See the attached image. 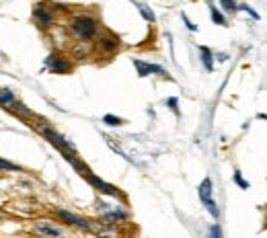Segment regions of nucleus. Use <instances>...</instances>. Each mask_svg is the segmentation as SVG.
<instances>
[{
	"label": "nucleus",
	"mask_w": 267,
	"mask_h": 238,
	"mask_svg": "<svg viewBox=\"0 0 267 238\" xmlns=\"http://www.w3.org/2000/svg\"><path fill=\"white\" fill-rule=\"evenodd\" d=\"M167 107H169L171 111H173V113H175V115H177V117L181 115V111H179V101H177V96H169V99H167Z\"/></svg>",
	"instance_id": "19"
},
{
	"label": "nucleus",
	"mask_w": 267,
	"mask_h": 238,
	"mask_svg": "<svg viewBox=\"0 0 267 238\" xmlns=\"http://www.w3.org/2000/svg\"><path fill=\"white\" fill-rule=\"evenodd\" d=\"M232 179H235V183L238 185L240 189H249V187H251V185H249V181H247V179H243V175H240V171H235V177H232Z\"/></svg>",
	"instance_id": "20"
},
{
	"label": "nucleus",
	"mask_w": 267,
	"mask_h": 238,
	"mask_svg": "<svg viewBox=\"0 0 267 238\" xmlns=\"http://www.w3.org/2000/svg\"><path fill=\"white\" fill-rule=\"evenodd\" d=\"M35 230L44 238H60V236H62V230H60L58 226L49 224V222H37L35 224Z\"/></svg>",
	"instance_id": "11"
},
{
	"label": "nucleus",
	"mask_w": 267,
	"mask_h": 238,
	"mask_svg": "<svg viewBox=\"0 0 267 238\" xmlns=\"http://www.w3.org/2000/svg\"><path fill=\"white\" fill-rule=\"evenodd\" d=\"M0 171H11V173H19L21 166L15 164L11 160H6V158H0Z\"/></svg>",
	"instance_id": "18"
},
{
	"label": "nucleus",
	"mask_w": 267,
	"mask_h": 238,
	"mask_svg": "<svg viewBox=\"0 0 267 238\" xmlns=\"http://www.w3.org/2000/svg\"><path fill=\"white\" fill-rule=\"evenodd\" d=\"M54 214H56L60 220H62V222H66L68 226L80 228V230H94V226H93L91 220L82 218V216H79V214H72V211H68V209H60V207H56V209H54Z\"/></svg>",
	"instance_id": "6"
},
{
	"label": "nucleus",
	"mask_w": 267,
	"mask_h": 238,
	"mask_svg": "<svg viewBox=\"0 0 267 238\" xmlns=\"http://www.w3.org/2000/svg\"><path fill=\"white\" fill-rule=\"evenodd\" d=\"M220 8H222L224 13L232 15V13L238 11V4H236V0H220Z\"/></svg>",
	"instance_id": "16"
},
{
	"label": "nucleus",
	"mask_w": 267,
	"mask_h": 238,
	"mask_svg": "<svg viewBox=\"0 0 267 238\" xmlns=\"http://www.w3.org/2000/svg\"><path fill=\"white\" fill-rule=\"evenodd\" d=\"M214 58H216L218 62H226V60H228V54H218V56H214Z\"/></svg>",
	"instance_id": "23"
},
{
	"label": "nucleus",
	"mask_w": 267,
	"mask_h": 238,
	"mask_svg": "<svg viewBox=\"0 0 267 238\" xmlns=\"http://www.w3.org/2000/svg\"><path fill=\"white\" fill-rule=\"evenodd\" d=\"M103 123H107V126H111V127H119V126H124V119L122 117H117V115H111V113H107L105 117H103Z\"/></svg>",
	"instance_id": "17"
},
{
	"label": "nucleus",
	"mask_w": 267,
	"mask_h": 238,
	"mask_svg": "<svg viewBox=\"0 0 267 238\" xmlns=\"http://www.w3.org/2000/svg\"><path fill=\"white\" fill-rule=\"evenodd\" d=\"M181 19H183V23H185V27H187L189 31H197V25H193L191 21H189V19H187V15H185V13H183V15H181Z\"/></svg>",
	"instance_id": "22"
},
{
	"label": "nucleus",
	"mask_w": 267,
	"mask_h": 238,
	"mask_svg": "<svg viewBox=\"0 0 267 238\" xmlns=\"http://www.w3.org/2000/svg\"><path fill=\"white\" fill-rule=\"evenodd\" d=\"M94 43H97V51H99V54H113V51H117L119 46H122L119 37H117V35H113V33H103Z\"/></svg>",
	"instance_id": "7"
},
{
	"label": "nucleus",
	"mask_w": 267,
	"mask_h": 238,
	"mask_svg": "<svg viewBox=\"0 0 267 238\" xmlns=\"http://www.w3.org/2000/svg\"><path fill=\"white\" fill-rule=\"evenodd\" d=\"M134 68H136V72H138V76H150V74H158V76H165V78H169V74H167V70L162 68V66H158V64H148V62H142V60H134Z\"/></svg>",
	"instance_id": "9"
},
{
	"label": "nucleus",
	"mask_w": 267,
	"mask_h": 238,
	"mask_svg": "<svg viewBox=\"0 0 267 238\" xmlns=\"http://www.w3.org/2000/svg\"><path fill=\"white\" fill-rule=\"evenodd\" d=\"M136 6H138V13H140L148 23H154V21H157V15H154V13L150 11V6H148V4H144V2H136Z\"/></svg>",
	"instance_id": "14"
},
{
	"label": "nucleus",
	"mask_w": 267,
	"mask_h": 238,
	"mask_svg": "<svg viewBox=\"0 0 267 238\" xmlns=\"http://www.w3.org/2000/svg\"><path fill=\"white\" fill-rule=\"evenodd\" d=\"M35 129H37L39 134L44 136L62 156H64V154H76V148H74L70 142H68V140H66L62 134H60V131H56L54 127H51L47 121H37V123H35Z\"/></svg>",
	"instance_id": "2"
},
{
	"label": "nucleus",
	"mask_w": 267,
	"mask_h": 238,
	"mask_svg": "<svg viewBox=\"0 0 267 238\" xmlns=\"http://www.w3.org/2000/svg\"><path fill=\"white\" fill-rule=\"evenodd\" d=\"M238 11H245L249 16H253V19H257V21H259V13H257V11H253V8L251 6H249V4H238Z\"/></svg>",
	"instance_id": "21"
},
{
	"label": "nucleus",
	"mask_w": 267,
	"mask_h": 238,
	"mask_svg": "<svg viewBox=\"0 0 267 238\" xmlns=\"http://www.w3.org/2000/svg\"><path fill=\"white\" fill-rule=\"evenodd\" d=\"M68 31L82 43H89L99 33V21L91 15H74L68 21Z\"/></svg>",
	"instance_id": "1"
},
{
	"label": "nucleus",
	"mask_w": 267,
	"mask_h": 238,
	"mask_svg": "<svg viewBox=\"0 0 267 238\" xmlns=\"http://www.w3.org/2000/svg\"><path fill=\"white\" fill-rule=\"evenodd\" d=\"M54 19H56L54 8H49L47 2H37L33 6V21H35L39 29H49L54 25Z\"/></svg>",
	"instance_id": "4"
},
{
	"label": "nucleus",
	"mask_w": 267,
	"mask_h": 238,
	"mask_svg": "<svg viewBox=\"0 0 267 238\" xmlns=\"http://www.w3.org/2000/svg\"><path fill=\"white\" fill-rule=\"evenodd\" d=\"M46 68L49 70V72H54V74H68L72 70V64L68 62L64 56H60V54H51L47 56L46 60Z\"/></svg>",
	"instance_id": "8"
},
{
	"label": "nucleus",
	"mask_w": 267,
	"mask_h": 238,
	"mask_svg": "<svg viewBox=\"0 0 267 238\" xmlns=\"http://www.w3.org/2000/svg\"><path fill=\"white\" fill-rule=\"evenodd\" d=\"M200 60H202V64L205 68V72H214V60L216 58H214L210 48H205V46L200 48Z\"/></svg>",
	"instance_id": "12"
},
{
	"label": "nucleus",
	"mask_w": 267,
	"mask_h": 238,
	"mask_svg": "<svg viewBox=\"0 0 267 238\" xmlns=\"http://www.w3.org/2000/svg\"><path fill=\"white\" fill-rule=\"evenodd\" d=\"M212 193H214V189H212V179H210V177H205V179L200 183V189H197V195H200V199H202L204 207H205V209H208L210 214H212V218H218V216H220V209H218V206H216V201H214Z\"/></svg>",
	"instance_id": "3"
},
{
	"label": "nucleus",
	"mask_w": 267,
	"mask_h": 238,
	"mask_svg": "<svg viewBox=\"0 0 267 238\" xmlns=\"http://www.w3.org/2000/svg\"><path fill=\"white\" fill-rule=\"evenodd\" d=\"M124 220H127V211H126V209L111 207L109 211H105V214L101 216V224L111 226V224H119V222H124Z\"/></svg>",
	"instance_id": "10"
},
{
	"label": "nucleus",
	"mask_w": 267,
	"mask_h": 238,
	"mask_svg": "<svg viewBox=\"0 0 267 238\" xmlns=\"http://www.w3.org/2000/svg\"><path fill=\"white\" fill-rule=\"evenodd\" d=\"M210 16H212L214 25H220V27H224V25H226V16H224L214 4H210Z\"/></svg>",
	"instance_id": "15"
},
{
	"label": "nucleus",
	"mask_w": 267,
	"mask_h": 238,
	"mask_svg": "<svg viewBox=\"0 0 267 238\" xmlns=\"http://www.w3.org/2000/svg\"><path fill=\"white\" fill-rule=\"evenodd\" d=\"M15 103H16V96H15V93L11 89H2V91H0V107H4V109L11 111Z\"/></svg>",
	"instance_id": "13"
},
{
	"label": "nucleus",
	"mask_w": 267,
	"mask_h": 238,
	"mask_svg": "<svg viewBox=\"0 0 267 238\" xmlns=\"http://www.w3.org/2000/svg\"><path fill=\"white\" fill-rule=\"evenodd\" d=\"M84 181H87L89 185L93 189H97L99 193H103V195H109V197H117V199H124V193L119 191L115 185H111V183H105L103 181L101 177H97V175H94L93 171L87 175V177H84Z\"/></svg>",
	"instance_id": "5"
}]
</instances>
